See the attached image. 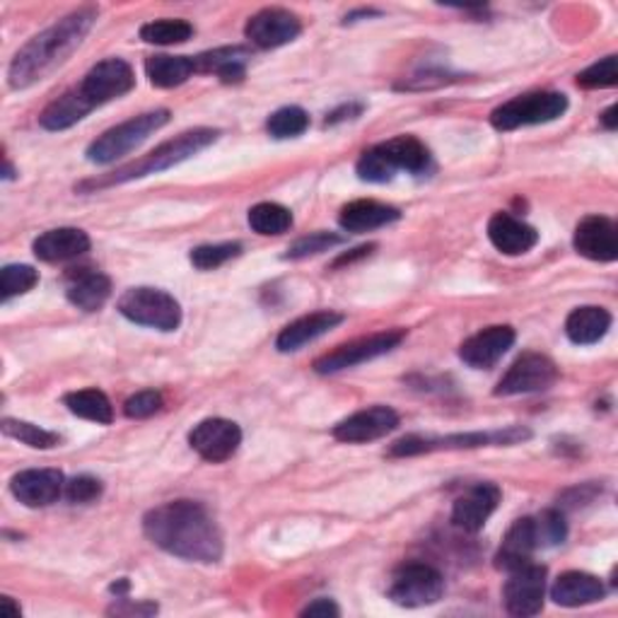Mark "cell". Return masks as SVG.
<instances>
[{
  "label": "cell",
  "instance_id": "obj_1",
  "mask_svg": "<svg viewBox=\"0 0 618 618\" xmlns=\"http://www.w3.org/2000/svg\"><path fill=\"white\" fill-rule=\"evenodd\" d=\"M146 537L162 551L193 564H218L225 551L216 519L193 500H172L143 517Z\"/></svg>",
  "mask_w": 618,
  "mask_h": 618
},
{
  "label": "cell",
  "instance_id": "obj_2",
  "mask_svg": "<svg viewBox=\"0 0 618 618\" xmlns=\"http://www.w3.org/2000/svg\"><path fill=\"white\" fill-rule=\"evenodd\" d=\"M94 20L97 8H80L27 41L8 68L10 88L22 90L49 78L86 41Z\"/></svg>",
  "mask_w": 618,
  "mask_h": 618
},
{
  "label": "cell",
  "instance_id": "obj_3",
  "mask_svg": "<svg viewBox=\"0 0 618 618\" xmlns=\"http://www.w3.org/2000/svg\"><path fill=\"white\" fill-rule=\"evenodd\" d=\"M218 136H220V131H216V129L187 131L172 140H167V143H162L160 148H154L152 152L146 154L143 160H138L129 167H121L119 172H114L107 179L88 181V185H82L80 189H102V187H111V185H123V181H133V179L148 177V175L165 172V170H170V167L193 158L196 152L206 150L210 143H216Z\"/></svg>",
  "mask_w": 618,
  "mask_h": 618
},
{
  "label": "cell",
  "instance_id": "obj_4",
  "mask_svg": "<svg viewBox=\"0 0 618 618\" xmlns=\"http://www.w3.org/2000/svg\"><path fill=\"white\" fill-rule=\"evenodd\" d=\"M167 121H170V111L167 109H154L148 111V114L123 121L94 140L88 148V160L94 165L117 162L140 143H146L152 133H158Z\"/></svg>",
  "mask_w": 618,
  "mask_h": 618
},
{
  "label": "cell",
  "instance_id": "obj_5",
  "mask_svg": "<svg viewBox=\"0 0 618 618\" xmlns=\"http://www.w3.org/2000/svg\"><path fill=\"white\" fill-rule=\"evenodd\" d=\"M529 438L527 428L510 426L505 430L488 432H457L445 435V438H423V435H409L399 442L391 445V457H416L428 452H440V449H476V447H496V445H517Z\"/></svg>",
  "mask_w": 618,
  "mask_h": 618
},
{
  "label": "cell",
  "instance_id": "obj_6",
  "mask_svg": "<svg viewBox=\"0 0 618 618\" xmlns=\"http://www.w3.org/2000/svg\"><path fill=\"white\" fill-rule=\"evenodd\" d=\"M566 109L568 97L564 92H527L500 104L490 114V123L498 131H515L522 129V126L556 121L558 117L566 114Z\"/></svg>",
  "mask_w": 618,
  "mask_h": 618
},
{
  "label": "cell",
  "instance_id": "obj_7",
  "mask_svg": "<svg viewBox=\"0 0 618 618\" xmlns=\"http://www.w3.org/2000/svg\"><path fill=\"white\" fill-rule=\"evenodd\" d=\"M119 312L140 327L175 331L181 325V307L170 292L158 288H131L121 295Z\"/></svg>",
  "mask_w": 618,
  "mask_h": 618
},
{
  "label": "cell",
  "instance_id": "obj_8",
  "mask_svg": "<svg viewBox=\"0 0 618 618\" xmlns=\"http://www.w3.org/2000/svg\"><path fill=\"white\" fill-rule=\"evenodd\" d=\"M445 595V578L428 564H403L391 575L387 597L406 609L438 604Z\"/></svg>",
  "mask_w": 618,
  "mask_h": 618
},
{
  "label": "cell",
  "instance_id": "obj_9",
  "mask_svg": "<svg viewBox=\"0 0 618 618\" xmlns=\"http://www.w3.org/2000/svg\"><path fill=\"white\" fill-rule=\"evenodd\" d=\"M403 339H406L403 329H391V331H379L372 336H365V339L343 343L336 350H331V353L321 356L315 362V370L319 375H333V372H341L348 368H356V365L375 360L379 356H387L389 350L401 346Z\"/></svg>",
  "mask_w": 618,
  "mask_h": 618
},
{
  "label": "cell",
  "instance_id": "obj_10",
  "mask_svg": "<svg viewBox=\"0 0 618 618\" xmlns=\"http://www.w3.org/2000/svg\"><path fill=\"white\" fill-rule=\"evenodd\" d=\"M558 368L551 358L541 353H525L512 362V368L496 387L498 397H517L534 395V391H546L556 385Z\"/></svg>",
  "mask_w": 618,
  "mask_h": 618
},
{
  "label": "cell",
  "instance_id": "obj_11",
  "mask_svg": "<svg viewBox=\"0 0 618 618\" xmlns=\"http://www.w3.org/2000/svg\"><path fill=\"white\" fill-rule=\"evenodd\" d=\"M136 86L133 68L123 59H104L90 68L86 80L80 82V94L94 107H102L111 100H119Z\"/></svg>",
  "mask_w": 618,
  "mask_h": 618
},
{
  "label": "cell",
  "instance_id": "obj_12",
  "mask_svg": "<svg viewBox=\"0 0 618 618\" xmlns=\"http://www.w3.org/2000/svg\"><path fill=\"white\" fill-rule=\"evenodd\" d=\"M508 575H510V580L505 582V589H502L505 609H508V614L519 616V618L537 616L544 609L546 568L537 566V564H527Z\"/></svg>",
  "mask_w": 618,
  "mask_h": 618
},
{
  "label": "cell",
  "instance_id": "obj_13",
  "mask_svg": "<svg viewBox=\"0 0 618 618\" xmlns=\"http://www.w3.org/2000/svg\"><path fill=\"white\" fill-rule=\"evenodd\" d=\"M191 449L210 464L228 461L242 445V430L228 418H206L189 432Z\"/></svg>",
  "mask_w": 618,
  "mask_h": 618
},
{
  "label": "cell",
  "instance_id": "obj_14",
  "mask_svg": "<svg viewBox=\"0 0 618 618\" xmlns=\"http://www.w3.org/2000/svg\"><path fill=\"white\" fill-rule=\"evenodd\" d=\"M302 32V22L290 10L283 8H266L249 18L245 27V37L257 49H278L295 41Z\"/></svg>",
  "mask_w": 618,
  "mask_h": 618
},
{
  "label": "cell",
  "instance_id": "obj_15",
  "mask_svg": "<svg viewBox=\"0 0 618 618\" xmlns=\"http://www.w3.org/2000/svg\"><path fill=\"white\" fill-rule=\"evenodd\" d=\"M399 428V416L389 406H370L353 416L343 418L339 426L333 428V438L348 445H362L385 438L391 430Z\"/></svg>",
  "mask_w": 618,
  "mask_h": 618
},
{
  "label": "cell",
  "instance_id": "obj_16",
  "mask_svg": "<svg viewBox=\"0 0 618 618\" xmlns=\"http://www.w3.org/2000/svg\"><path fill=\"white\" fill-rule=\"evenodd\" d=\"M575 251L589 261L611 263L618 259L616 222L607 216H587L575 228Z\"/></svg>",
  "mask_w": 618,
  "mask_h": 618
},
{
  "label": "cell",
  "instance_id": "obj_17",
  "mask_svg": "<svg viewBox=\"0 0 618 618\" xmlns=\"http://www.w3.org/2000/svg\"><path fill=\"white\" fill-rule=\"evenodd\" d=\"M10 490L27 508H49L66 494V479L59 469H27L12 476Z\"/></svg>",
  "mask_w": 618,
  "mask_h": 618
},
{
  "label": "cell",
  "instance_id": "obj_18",
  "mask_svg": "<svg viewBox=\"0 0 618 618\" xmlns=\"http://www.w3.org/2000/svg\"><path fill=\"white\" fill-rule=\"evenodd\" d=\"M502 494L496 484H476L467 494L452 505V525L461 531L476 534L488 522V517L496 512Z\"/></svg>",
  "mask_w": 618,
  "mask_h": 618
},
{
  "label": "cell",
  "instance_id": "obj_19",
  "mask_svg": "<svg viewBox=\"0 0 618 618\" xmlns=\"http://www.w3.org/2000/svg\"><path fill=\"white\" fill-rule=\"evenodd\" d=\"M512 343H515L512 327H488L461 343L459 358L467 362L469 368L476 370L494 368V365L512 348Z\"/></svg>",
  "mask_w": 618,
  "mask_h": 618
},
{
  "label": "cell",
  "instance_id": "obj_20",
  "mask_svg": "<svg viewBox=\"0 0 618 618\" xmlns=\"http://www.w3.org/2000/svg\"><path fill=\"white\" fill-rule=\"evenodd\" d=\"M488 240L500 255L522 257L539 242V232L510 213H496L488 220Z\"/></svg>",
  "mask_w": 618,
  "mask_h": 618
},
{
  "label": "cell",
  "instance_id": "obj_21",
  "mask_svg": "<svg viewBox=\"0 0 618 618\" xmlns=\"http://www.w3.org/2000/svg\"><path fill=\"white\" fill-rule=\"evenodd\" d=\"M339 325H343L341 312H333V309H321V312L300 317V319H295L292 325H288L283 331L278 333L276 348L280 350V353H292V350H300L302 346L317 341L319 336L329 333Z\"/></svg>",
  "mask_w": 618,
  "mask_h": 618
},
{
  "label": "cell",
  "instance_id": "obj_22",
  "mask_svg": "<svg viewBox=\"0 0 618 618\" xmlns=\"http://www.w3.org/2000/svg\"><path fill=\"white\" fill-rule=\"evenodd\" d=\"M539 549L537 541V527H534V517H522L505 534L500 549L496 554V568L512 572L531 564V554Z\"/></svg>",
  "mask_w": 618,
  "mask_h": 618
},
{
  "label": "cell",
  "instance_id": "obj_23",
  "mask_svg": "<svg viewBox=\"0 0 618 618\" xmlns=\"http://www.w3.org/2000/svg\"><path fill=\"white\" fill-rule=\"evenodd\" d=\"M34 257L47 263H61L78 259L90 251V237L78 228H56L39 235L32 245Z\"/></svg>",
  "mask_w": 618,
  "mask_h": 618
},
{
  "label": "cell",
  "instance_id": "obj_24",
  "mask_svg": "<svg viewBox=\"0 0 618 618\" xmlns=\"http://www.w3.org/2000/svg\"><path fill=\"white\" fill-rule=\"evenodd\" d=\"M604 595H607V589H604L601 580L580 570L558 575L556 582L551 585V599L558 607H587V604L604 599Z\"/></svg>",
  "mask_w": 618,
  "mask_h": 618
},
{
  "label": "cell",
  "instance_id": "obj_25",
  "mask_svg": "<svg viewBox=\"0 0 618 618\" xmlns=\"http://www.w3.org/2000/svg\"><path fill=\"white\" fill-rule=\"evenodd\" d=\"M66 295L70 305H76L82 312H97L111 295V280L94 269H76L68 273Z\"/></svg>",
  "mask_w": 618,
  "mask_h": 618
},
{
  "label": "cell",
  "instance_id": "obj_26",
  "mask_svg": "<svg viewBox=\"0 0 618 618\" xmlns=\"http://www.w3.org/2000/svg\"><path fill=\"white\" fill-rule=\"evenodd\" d=\"M399 218H401V213L395 206L360 199V201H353L341 208L339 222L346 232H370L377 228H385V225L397 222Z\"/></svg>",
  "mask_w": 618,
  "mask_h": 618
},
{
  "label": "cell",
  "instance_id": "obj_27",
  "mask_svg": "<svg viewBox=\"0 0 618 618\" xmlns=\"http://www.w3.org/2000/svg\"><path fill=\"white\" fill-rule=\"evenodd\" d=\"M611 329V315L604 307H578L566 319V333L572 343L592 346L599 343Z\"/></svg>",
  "mask_w": 618,
  "mask_h": 618
},
{
  "label": "cell",
  "instance_id": "obj_28",
  "mask_svg": "<svg viewBox=\"0 0 618 618\" xmlns=\"http://www.w3.org/2000/svg\"><path fill=\"white\" fill-rule=\"evenodd\" d=\"M196 73H216L225 82H240L247 73L249 51L242 47H225L196 56Z\"/></svg>",
  "mask_w": 618,
  "mask_h": 618
},
{
  "label": "cell",
  "instance_id": "obj_29",
  "mask_svg": "<svg viewBox=\"0 0 618 618\" xmlns=\"http://www.w3.org/2000/svg\"><path fill=\"white\" fill-rule=\"evenodd\" d=\"M92 111V104L80 94V90H68L59 100H53L44 111L39 114L41 129L47 131H66L70 126L86 119Z\"/></svg>",
  "mask_w": 618,
  "mask_h": 618
},
{
  "label": "cell",
  "instance_id": "obj_30",
  "mask_svg": "<svg viewBox=\"0 0 618 618\" xmlns=\"http://www.w3.org/2000/svg\"><path fill=\"white\" fill-rule=\"evenodd\" d=\"M146 73L154 88L170 90L185 86L196 73V61L189 56H150L146 61Z\"/></svg>",
  "mask_w": 618,
  "mask_h": 618
},
{
  "label": "cell",
  "instance_id": "obj_31",
  "mask_svg": "<svg viewBox=\"0 0 618 618\" xmlns=\"http://www.w3.org/2000/svg\"><path fill=\"white\" fill-rule=\"evenodd\" d=\"M385 150V154L389 158V162L395 165V170H403L409 175H423L428 172L430 167V152L428 148L420 143L418 138L413 136H399L391 138L387 143L379 146Z\"/></svg>",
  "mask_w": 618,
  "mask_h": 618
},
{
  "label": "cell",
  "instance_id": "obj_32",
  "mask_svg": "<svg viewBox=\"0 0 618 618\" xmlns=\"http://www.w3.org/2000/svg\"><path fill=\"white\" fill-rule=\"evenodd\" d=\"M63 403L68 406L70 413H76L78 418L92 420V423L109 426L111 420H114V409H111V401L100 389L70 391V395L63 397Z\"/></svg>",
  "mask_w": 618,
  "mask_h": 618
},
{
  "label": "cell",
  "instance_id": "obj_33",
  "mask_svg": "<svg viewBox=\"0 0 618 618\" xmlns=\"http://www.w3.org/2000/svg\"><path fill=\"white\" fill-rule=\"evenodd\" d=\"M249 228L263 237L283 235L292 228V213L280 203H257L249 210Z\"/></svg>",
  "mask_w": 618,
  "mask_h": 618
},
{
  "label": "cell",
  "instance_id": "obj_34",
  "mask_svg": "<svg viewBox=\"0 0 618 618\" xmlns=\"http://www.w3.org/2000/svg\"><path fill=\"white\" fill-rule=\"evenodd\" d=\"M193 37V27L187 20H152L140 27V39L148 44L158 47H172V44H185Z\"/></svg>",
  "mask_w": 618,
  "mask_h": 618
},
{
  "label": "cell",
  "instance_id": "obj_35",
  "mask_svg": "<svg viewBox=\"0 0 618 618\" xmlns=\"http://www.w3.org/2000/svg\"><path fill=\"white\" fill-rule=\"evenodd\" d=\"M3 432L12 440H20L22 445L32 447V449H51L59 447L61 438L51 430L39 428L34 423H27V420H16V418H3Z\"/></svg>",
  "mask_w": 618,
  "mask_h": 618
},
{
  "label": "cell",
  "instance_id": "obj_36",
  "mask_svg": "<svg viewBox=\"0 0 618 618\" xmlns=\"http://www.w3.org/2000/svg\"><path fill=\"white\" fill-rule=\"evenodd\" d=\"M266 129H269V133L278 140L298 138L309 129V117L300 107H283L273 111L269 121H266Z\"/></svg>",
  "mask_w": 618,
  "mask_h": 618
},
{
  "label": "cell",
  "instance_id": "obj_37",
  "mask_svg": "<svg viewBox=\"0 0 618 618\" xmlns=\"http://www.w3.org/2000/svg\"><path fill=\"white\" fill-rule=\"evenodd\" d=\"M356 170H358V177L362 181H370V185H387V181H391V179H395V175H397L395 165L389 162L385 150L379 148V146L365 150L360 154Z\"/></svg>",
  "mask_w": 618,
  "mask_h": 618
},
{
  "label": "cell",
  "instance_id": "obj_38",
  "mask_svg": "<svg viewBox=\"0 0 618 618\" xmlns=\"http://www.w3.org/2000/svg\"><path fill=\"white\" fill-rule=\"evenodd\" d=\"M39 283V273L32 266L24 263H10L0 273V295H3V302L18 298V295L30 292Z\"/></svg>",
  "mask_w": 618,
  "mask_h": 618
},
{
  "label": "cell",
  "instance_id": "obj_39",
  "mask_svg": "<svg viewBox=\"0 0 618 618\" xmlns=\"http://www.w3.org/2000/svg\"><path fill=\"white\" fill-rule=\"evenodd\" d=\"M240 251H242V245H237V242L203 245V247H196L191 251V263L199 271H213V269H218V266L228 263L230 259L240 257Z\"/></svg>",
  "mask_w": 618,
  "mask_h": 618
},
{
  "label": "cell",
  "instance_id": "obj_40",
  "mask_svg": "<svg viewBox=\"0 0 618 618\" xmlns=\"http://www.w3.org/2000/svg\"><path fill=\"white\" fill-rule=\"evenodd\" d=\"M618 82V68H616V56H607L597 63L589 66L587 70L578 76V86L587 90H604L614 88Z\"/></svg>",
  "mask_w": 618,
  "mask_h": 618
},
{
  "label": "cell",
  "instance_id": "obj_41",
  "mask_svg": "<svg viewBox=\"0 0 618 618\" xmlns=\"http://www.w3.org/2000/svg\"><path fill=\"white\" fill-rule=\"evenodd\" d=\"M534 527H537L539 549H549V546L564 544L566 534H568L564 515L556 512V510H546L539 517H534Z\"/></svg>",
  "mask_w": 618,
  "mask_h": 618
},
{
  "label": "cell",
  "instance_id": "obj_42",
  "mask_svg": "<svg viewBox=\"0 0 618 618\" xmlns=\"http://www.w3.org/2000/svg\"><path fill=\"white\" fill-rule=\"evenodd\" d=\"M343 237L341 235H333V232H312L309 237H300L298 242L290 245L286 259H307V257H315L321 255V251H329L331 247L341 245Z\"/></svg>",
  "mask_w": 618,
  "mask_h": 618
},
{
  "label": "cell",
  "instance_id": "obj_43",
  "mask_svg": "<svg viewBox=\"0 0 618 618\" xmlns=\"http://www.w3.org/2000/svg\"><path fill=\"white\" fill-rule=\"evenodd\" d=\"M102 496V481L94 476H76L66 484V498L73 505H88Z\"/></svg>",
  "mask_w": 618,
  "mask_h": 618
},
{
  "label": "cell",
  "instance_id": "obj_44",
  "mask_svg": "<svg viewBox=\"0 0 618 618\" xmlns=\"http://www.w3.org/2000/svg\"><path fill=\"white\" fill-rule=\"evenodd\" d=\"M162 409V395L154 389L138 391L129 401L123 403V413L129 418H150Z\"/></svg>",
  "mask_w": 618,
  "mask_h": 618
},
{
  "label": "cell",
  "instance_id": "obj_45",
  "mask_svg": "<svg viewBox=\"0 0 618 618\" xmlns=\"http://www.w3.org/2000/svg\"><path fill=\"white\" fill-rule=\"evenodd\" d=\"M341 611H339V607H336V604L331 601V599H315L312 604H309V607L302 611V616H325V618H329V616H339Z\"/></svg>",
  "mask_w": 618,
  "mask_h": 618
},
{
  "label": "cell",
  "instance_id": "obj_46",
  "mask_svg": "<svg viewBox=\"0 0 618 618\" xmlns=\"http://www.w3.org/2000/svg\"><path fill=\"white\" fill-rule=\"evenodd\" d=\"M362 111V104H348L341 111H333V114L327 119V123H336V121H343V119H356Z\"/></svg>",
  "mask_w": 618,
  "mask_h": 618
},
{
  "label": "cell",
  "instance_id": "obj_47",
  "mask_svg": "<svg viewBox=\"0 0 618 618\" xmlns=\"http://www.w3.org/2000/svg\"><path fill=\"white\" fill-rule=\"evenodd\" d=\"M158 611V607L154 604H129V607H114V609H109V614H154Z\"/></svg>",
  "mask_w": 618,
  "mask_h": 618
},
{
  "label": "cell",
  "instance_id": "obj_48",
  "mask_svg": "<svg viewBox=\"0 0 618 618\" xmlns=\"http://www.w3.org/2000/svg\"><path fill=\"white\" fill-rule=\"evenodd\" d=\"M601 121H604V126H607L609 131H614V129H616V107H609L607 111H604Z\"/></svg>",
  "mask_w": 618,
  "mask_h": 618
},
{
  "label": "cell",
  "instance_id": "obj_49",
  "mask_svg": "<svg viewBox=\"0 0 618 618\" xmlns=\"http://www.w3.org/2000/svg\"><path fill=\"white\" fill-rule=\"evenodd\" d=\"M0 604H3V611H6V616H8V618H18V616H20V607H16V604H12V599H10V597L0 599Z\"/></svg>",
  "mask_w": 618,
  "mask_h": 618
},
{
  "label": "cell",
  "instance_id": "obj_50",
  "mask_svg": "<svg viewBox=\"0 0 618 618\" xmlns=\"http://www.w3.org/2000/svg\"><path fill=\"white\" fill-rule=\"evenodd\" d=\"M16 177V170H12V165H10V160H6V170H3V179H12Z\"/></svg>",
  "mask_w": 618,
  "mask_h": 618
}]
</instances>
